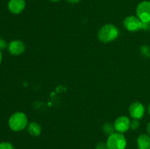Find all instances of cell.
I'll list each match as a JSON object with an SVG mask.
<instances>
[{
	"label": "cell",
	"mask_w": 150,
	"mask_h": 149,
	"mask_svg": "<svg viewBox=\"0 0 150 149\" xmlns=\"http://www.w3.org/2000/svg\"><path fill=\"white\" fill-rule=\"evenodd\" d=\"M9 52L14 56H18L25 51V45L20 40H13L8 45Z\"/></svg>",
	"instance_id": "obj_9"
},
{
	"label": "cell",
	"mask_w": 150,
	"mask_h": 149,
	"mask_svg": "<svg viewBox=\"0 0 150 149\" xmlns=\"http://www.w3.org/2000/svg\"><path fill=\"white\" fill-rule=\"evenodd\" d=\"M95 149H108V147H107L106 143H103V142H100L97 144L96 148Z\"/></svg>",
	"instance_id": "obj_16"
},
{
	"label": "cell",
	"mask_w": 150,
	"mask_h": 149,
	"mask_svg": "<svg viewBox=\"0 0 150 149\" xmlns=\"http://www.w3.org/2000/svg\"><path fill=\"white\" fill-rule=\"evenodd\" d=\"M139 126H140V123H139V120L138 119H134V118H133L132 121H130V127L132 129H137L139 127Z\"/></svg>",
	"instance_id": "obj_15"
},
{
	"label": "cell",
	"mask_w": 150,
	"mask_h": 149,
	"mask_svg": "<svg viewBox=\"0 0 150 149\" xmlns=\"http://www.w3.org/2000/svg\"><path fill=\"white\" fill-rule=\"evenodd\" d=\"M148 112H149V115H150V105H149V108H148Z\"/></svg>",
	"instance_id": "obj_22"
},
{
	"label": "cell",
	"mask_w": 150,
	"mask_h": 149,
	"mask_svg": "<svg viewBox=\"0 0 150 149\" xmlns=\"http://www.w3.org/2000/svg\"><path fill=\"white\" fill-rule=\"evenodd\" d=\"M138 148L150 149V136L149 134H141L137 140Z\"/></svg>",
	"instance_id": "obj_10"
},
{
	"label": "cell",
	"mask_w": 150,
	"mask_h": 149,
	"mask_svg": "<svg viewBox=\"0 0 150 149\" xmlns=\"http://www.w3.org/2000/svg\"><path fill=\"white\" fill-rule=\"evenodd\" d=\"M28 131L32 136L40 135L41 133V127L36 122H32L28 126Z\"/></svg>",
	"instance_id": "obj_11"
},
{
	"label": "cell",
	"mask_w": 150,
	"mask_h": 149,
	"mask_svg": "<svg viewBox=\"0 0 150 149\" xmlns=\"http://www.w3.org/2000/svg\"><path fill=\"white\" fill-rule=\"evenodd\" d=\"M8 124L10 128L13 131H21L28 125L27 117L23 112H16L10 117Z\"/></svg>",
	"instance_id": "obj_1"
},
{
	"label": "cell",
	"mask_w": 150,
	"mask_h": 149,
	"mask_svg": "<svg viewBox=\"0 0 150 149\" xmlns=\"http://www.w3.org/2000/svg\"><path fill=\"white\" fill-rule=\"evenodd\" d=\"M145 109L144 105L140 102H133L129 108L130 116L134 119H140L144 115Z\"/></svg>",
	"instance_id": "obj_7"
},
{
	"label": "cell",
	"mask_w": 150,
	"mask_h": 149,
	"mask_svg": "<svg viewBox=\"0 0 150 149\" xmlns=\"http://www.w3.org/2000/svg\"><path fill=\"white\" fill-rule=\"evenodd\" d=\"M149 30L150 31V23H149Z\"/></svg>",
	"instance_id": "obj_23"
},
{
	"label": "cell",
	"mask_w": 150,
	"mask_h": 149,
	"mask_svg": "<svg viewBox=\"0 0 150 149\" xmlns=\"http://www.w3.org/2000/svg\"><path fill=\"white\" fill-rule=\"evenodd\" d=\"M137 17L145 23H150V1H144L139 4L136 8Z\"/></svg>",
	"instance_id": "obj_4"
},
{
	"label": "cell",
	"mask_w": 150,
	"mask_h": 149,
	"mask_svg": "<svg viewBox=\"0 0 150 149\" xmlns=\"http://www.w3.org/2000/svg\"><path fill=\"white\" fill-rule=\"evenodd\" d=\"M106 145L108 149H125L127 140L122 133L114 132L108 136Z\"/></svg>",
	"instance_id": "obj_3"
},
{
	"label": "cell",
	"mask_w": 150,
	"mask_h": 149,
	"mask_svg": "<svg viewBox=\"0 0 150 149\" xmlns=\"http://www.w3.org/2000/svg\"><path fill=\"white\" fill-rule=\"evenodd\" d=\"M67 1L70 4H76V3H79L81 0H67Z\"/></svg>",
	"instance_id": "obj_18"
},
{
	"label": "cell",
	"mask_w": 150,
	"mask_h": 149,
	"mask_svg": "<svg viewBox=\"0 0 150 149\" xmlns=\"http://www.w3.org/2000/svg\"><path fill=\"white\" fill-rule=\"evenodd\" d=\"M141 53L144 57L150 58V48L147 45H144L141 48Z\"/></svg>",
	"instance_id": "obj_13"
},
{
	"label": "cell",
	"mask_w": 150,
	"mask_h": 149,
	"mask_svg": "<svg viewBox=\"0 0 150 149\" xmlns=\"http://www.w3.org/2000/svg\"><path fill=\"white\" fill-rule=\"evenodd\" d=\"M7 47V42L4 40L3 39H1L0 37V50L4 49V48Z\"/></svg>",
	"instance_id": "obj_17"
},
{
	"label": "cell",
	"mask_w": 150,
	"mask_h": 149,
	"mask_svg": "<svg viewBox=\"0 0 150 149\" xmlns=\"http://www.w3.org/2000/svg\"><path fill=\"white\" fill-rule=\"evenodd\" d=\"M103 129L104 133H105L106 134H108V136L111 135V134H114L116 131L115 128H114V125H113V124H109V123H108V124H105V125L103 126Z\"/></svg>",
	"instance_id": "obj_12"
},
{
	"label": "cell",
	"mask_w": 150,
	"mask_h": 149,
	"mask_svg": "<svg viewBox=\"0 0 150 149\" xmlns=\"http://www.w3.org/2000/svg\"><path fill=\"white\" fill-rule=\"evenodd\" d=\"M0 149H15L14 146L8 142L0 143Z\"/></svg>",
	"instance_id": "obj_14"
},
{
	"label": "cell",
	"mask_w": 150,
	"mask_h": 149,
	"mask_svg": "<svg viewBox=\"0 0 150 149\" xmlns=\"http://www.w3.org/2000/svg\"><path fill=\"white\" fill-rule=\"evenodd\" d=\"M119 31L115 26L106 24L103 26L98 32V38L103 42H109L118 37Z\"/></svg>",
	"instance_id": "obj_2"
},
{
	"label": "cell",
	"mask_w": 150,
	"mask_h": 149,
	"mask_svg": "<svg viewBox=\"0 0 150 149\" xmlns=\"http://www.w3.org/2000/svg\"><path fill=\"white\" fill-rule=\"evenodd\" d=\"M146 130H147V132H148V134L150 136V122L147 125V128H146Z\"/></svg>",
	"instance_id": "obj_19"
},
{
	"label": "cell",
	"mask_w": 150,
	"mask_h": 149,
	"mask_svg": "<svg viewBox=\"0 0 150 149\" xmlns=\"http://www.w3.org/2000/svg\"><path fill=\"white\" fill-rule=\"evenodd\" d=\"M26 2L24 0H10L8 2V9L13 14H19L24 10Z\"/></svg>",
	"instance_id": "obj_8"
},
{
	"label": "cell",
	"mask_w": 150,
	"mask_h": 149,
	"mask_svg": "<svg viewBox=\"0 0 150 149\" xmlns=\"http://www.w3.org/2000/svg\"><path fill=\"white\" fill-rule=\"evenodd\" d=\"M1 60H2V54H1V52L0 51V64L1 62Z\"/></svg>",
	"instance_id": "obj_20"
},
{
	"label": "cell",
	"mask_w": 150,
	"mask_h": 149,
	"mask_svg": "<svg viewBox=\"0 0 150 149\" xmlns=\"http://www.w3.org/2000/svg\"><path fill=\"white\" fill-rule=\"evenodd\" d=\"M123 23H124L125 27L130 32L142 30V26H143V22L138 17L133 15L125 18Z\"/></svg>",
	"instance_id": "obj_5"
},
{
	"label": "cell",
	"mask_w": 150,
	"mask_h": 149,
	"mask_svg": "<svg viewBox=\"0 0 150 149\" xmlns=\"http://www.w3.org/2000/svg\"><path fill=\"white\" fill-rule=\"evenodd\" d=\"M50 1H54V2H56V1H60V0H50Z\"/></svg>",
	"instance_id": "obj_21"
},
{
	"label": "cell",
	"mask_w": 150,
	"mask_h": 149,
	"mask_svg": "<svg viewBox=\"0 0 150 149\" xmlns=\"http://www.w3.org/2000/svg\"><path fill=\"white\" fill-rule=\"evenodd\" d=\"M130 121L128 117L122 115L116 119L114 125L116 131L122 134V133L126 132L130 128Z\"/></svg>",
	"instance_id": "obj_6"
}]
</instances>
